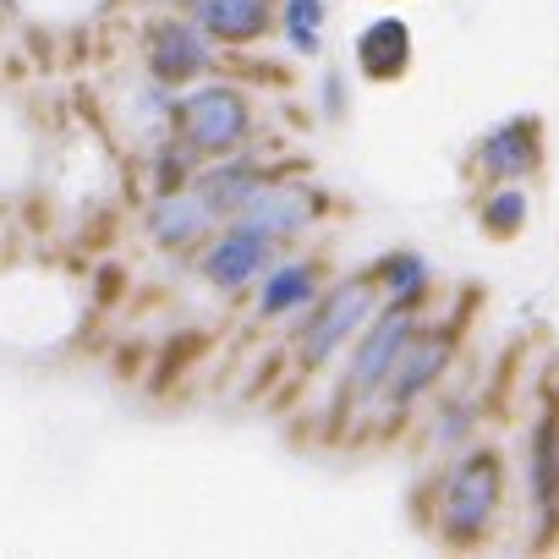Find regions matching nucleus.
Returning a JSON list of instances; mask_svg holds the SVG:
<instances>
[{"mask_svg":"<svg viewBox=\"0 0 559 559\" xmlns=\"http://www.w3.org/2000/svg\"><path fill=\"white\" fill-rule=\"evenodd\" d=\"M499 488H504V472H499V455L493 450H472L450 466L444 477V499H439V537L444 543H483V532L493 526V510H499Z\"/></svg>","mask_w":559,"mask_h":559,"instance_id":"f257e3e1","label":"nucleus"},{"mask_svg":"<svg viewBox=\"0 0 559 559\" xmlns=\"http://www.w3.org/2000/svg\"><path fill=\"white\" fill-rule=\"evenodd\" d=\"M170 127H176V138H181L187 148H198V154H230V148L247 143L252 116H247V99H241L236 88L209 83V88L176 99V121H170Z\"/></svg>","mask_w":559,"mask_h":559,"instance_id":"f03ea898","label":"nucleus"},{"mask_svg":"<svg viewBox=\"0 0 559 559\" xmlns=\"http://www.w3.org/2000/svg\"><path fill=\"white\" fill-rule=\"evenodd\" d=\"M373 319V286L368 280H341V286L319 302V313H313V324H308V335H302V362H330L362 324Z\"/></svg>","mask_w":559,"mask_h":559,"instance_id":"7ed1b4c3","label":"nucleus"},{"mask_svg":"<svg viewBox=\"0 0 559 559\" xmlns=\"http://www.w3.org/2000/svg\"><path fill=\"white\" fill-rule=\"evenodd\" d=\"M313 214H319L313 187H302V181H258L236 219L263 230V236H297V230L313 225Z\"/></svg>","mask_w":559,"mask_h":559,"instance_id":"20e7f679","label":"nucleus"},{"mask_svg":"<svg viewBox=\"0 0 559 559\" xmlns=\"http://www.w3.org/2000/svg\"><path fill=\"white\" fill-rule=\"evenodd\" d=\"M406 341H412V319H406V308H395V313L373 319V324H368V335H362V346H357V357H352L346 401H368V395L390 379V368H395V357H401V346H406Z\"/></svg>","mask_w":559,"mask_h":559,"instance_id":"39448f33","label":"nucleus"},{"mask_svg":"<svg viewBox=\"0 0 559 559\" xmlns=\"http://www.w3.org/2000/svg\"><path fill=\"white\" fill-rule=\"evenodd\" d=\"M269 258H274V236H263V230H252V225L236 219L203 252V274H209V286H219V292H241L252 274L269 269Z\"/></svg>","mask_w":559,"mask_h":559,"instance_id":"423d86ee","label":"nucleus"},{"mask_svg":"<svg viewBox=\"0 0 559 559\" xmlns=\"http://www.w3.org/2000/svg\"><path fill=\"white\" fill-rule=\"evenodd\" d=\"M209 39L192 28V23H159L154 34H148V72L165 83V88H176V83H192L198 72H209Z\"/></svg>","mask_w":559,"mask_h":559,"instance_id":"0eeeda50","label":"nucleus"},{"mask_svg":"<svg viewBox=\"0 0 559 559\" xmlns=\"http://www.w3.org/2000/svg\"><path fill=\"white\" fill-rule=\"evenodd\" d=\"M219 219V209L203 198V187H170L159 203H154V214H148V236L159 241V247H192L198 236H209V225Z\"/></svg>","mask_w":559,"mask_h":559,"instance_id":"6e6552de","label":"nucleus"},{"mask_svg":"<svg viewBox=\"0 0 559 559\" xmlns=\"http://www.w3.org/2000/svg\"><path fill=\"white\" fill-rule=\"evenodd\" d=\"M526 493H532L537 526L548 532L559 521V423H554V412H543L537 428H532V444H526Z\"/></svg>","mask_w":559,"mask_h":559,"instance_id":"1a4fd4ad","label":"nucleus"},{"mask_svg":"<svg viewBox=\"0 0 559 559\" xmlns=\"http://www.w3.org/2000/svg\"><path fill=\"white\" fill-rule=\"evenodd\" d=\"M192 17L219 45H252L274 23V0H192Z\"/></svg>","mask_w":559,"mask_h":559,"instance_id":"9d476101","label":"nucleus"},{"mask_svg":"<svg viewBox=\"0 0 559 559\" xmlns=\"http://www.w3.org/2000/svg\"><path fill=\"white\" fill-rule=\"evenodd\" d=\"M444 362H450V341H439V335H412L406 346H401V357H395V368H390V379H384V395H390V406H406V401H417L439 373H444Z\"/></svg>","mask_w":559,"mask_h":559,"instance_id":"9b49d317","label":"nucleus"},{"mask_svg":"<svg viewBox=\"0 0 559 559\" xmlns=\"http://www.w3.org/2000/svg\"><path fill=\"white\" fill-rule=\"evenodd\" d=\"M477 165L493 181L532 176V165H537V121H504L499 132H488L483 148H477Z\"/></svg>","mask_w":559,"mask_h":559,"instance_id":"f8f14e48","label":"nucleus"},{"mask_svg":"<svg viewBox=\"0 0 559 559\" xmlns=\"http://www.w3.org/2000/svg\"><path fill=\"white\" fill-rule=\"evenodd\" d=\"M406 61H412V34H406V23H401V17L368 23V34L357 39V67H362L368 78L390 83V78L406 72Z\"/></svg>","mask_w":559,"mask_h":559,"instance_id":"ddd939ff","label":"nucleus"},{"mask_svg":"<svg viewBox=\"0 0 559 559\" xmlns=\"http://www.w3.org/2000/svg\"><path fill=\"white\" fill-rule=\"evenodd\" d=\"M263 313H292V308H308L313 302V269L308 263H280L269 269L263 280Z\"/></svg>","mask_w":559,"mask_h":559,"instance_id":"4468645a","label":"nucleus"},{"mask_svg":"<svg viewBox=\"0 0 559 559\" xmlns=\"http://www.w3.org/2000/svg\"><path fill=\"white\" fill-rule=\"evenodd\" d=\"M198 187H203V198H209L219 214H241V203L252 198L258 176H252V170H241V165H230V170H209Z\"/></svg>","mask_w":559,"mask_h":559,"instance_id":"2eb2a0df","label":"nucleus"},{"mask_svg":"<svg viewBox=\"0 0 559 559\" xmlns=\"http://www.w3.org/2000/svg\"><path fill=\"white\" fill-rule=\"evenodd\" d=\"M286 34H292V50L313 56L324 45V0H286Z\"/></svg>","mask_w":559,"mask_h":559,"instance_id":"dca6fc26","label":"nucleus"},{"mask_svg":"<svg viewBox=\"0 0 559 559\" xmlns=\"http://www.w3.org/2000/svg\"><path fill=\"white\" fill-rule=\"evenodd\" d=\"M384 286H390V297L406 308L423 286H428V269H423V258L417 252H401V258H390L384 263Z\"/></svg>","mask_w":559,"mask_h":559,"instance_id":"f3484780","label":"nucleus"},{"mask_svg":"<svg viewBox=\"0 0 559 559\" xmlns=\"http://www.w3.org/2000/svg\"><path fill=\"white\" fill-rule=\"evenodd\" d=\"M521 219H526V198H521L515 187H504V192H493V198L483 203V225H488L493 236H510V230H521Z\"/></svg>","mask_w":559,"mask_h":559,"instance_id":"a211bd4d","label":"nucleus"},{"mask_svg":"<svg viewBox=\"0 0 559 559\" xmlns=\"http://www.w3.org/2000/svg\"><path fill=\"white\" fill-rule=\"evenodd\" d=\"M324 110L341 116V78H324Z\"/></svg>","mask_w":559,"mask_h":559,"instance_id":"6ab92c4d","label":"nucleus"}]
</instances>
